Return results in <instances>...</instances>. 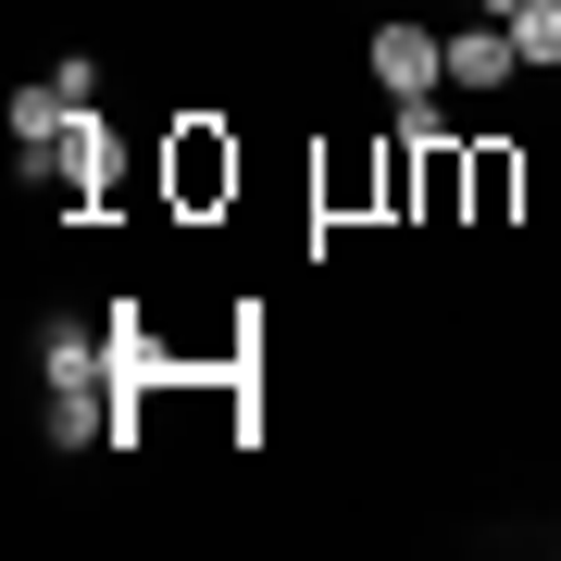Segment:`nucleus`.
Instances as JSON below:
<instances>
[{
	"label": "nucleus",
	"instance_id": "nucleus-5",
	"mask_svg": "<svg viewBox=\"0 0 561 561\" xmlns=\"http://www.w3.org/2000/svg\"><path fill=\"white\" fill-rule=\"evenodd\" d=\"M512 76H524L512 25H449V88L461 101H486V88H512Z\"/></svg>",
	"mask_w": 561,
	"mask_h": 561
},
{
	"label": "nucleus",
	"instance_id": "nucleus-1",
	"mask_svg": "<svg viewBox=\"0 0 561 561\" xmlns=\"http://www.w3.org/2000/svg\"><path fill=\"white\" fill-rule=\"evenodd\" d=\"M113 162H125V125H113L101 101H88V113L50 138V162H38L25 187H62V201H76V225H101V187H113Z\"/></svg>",
	"mask_w": 561,
	"mask_h": 561
},
{
	"label": "nucleus",
	"instance_id": "nucleus-3",
	"mask_svg": "<svg viewBox=\"0 0 561 561\" xmlns=\"http://www.w3.org/2000/svg\"><path fill=\"white\" fill-rule=\"evenodd\" d=\"M238 201V138L225 125H175V213H213Z\"/></svg>",
	"mask_w": 561,
	"mask_h": 561
},
{
	"label": "nucleus",
	"instance_id": "nucleus-2",
	"mask_svg": "<svg viewBox=\"0 0 561 561\" xmlns=\"http://www.w3.org/2000/svg\"><path fill=\"white\" fill-rule=\"evenodd\" d=\"M375 88H387L400 113H424V101L449 88V38H437V25H375Z\"/></svg>",
	"mask_w": 561,
	"mask_h": 561
},
{
	"label": "nucleus",
	"instance_id": "nucleus-6",
	"mask_svg": "<svg viewBox=\"0 0 561 561\" xmlns=\"http://www.w3.org/2000/svg\"><path fill=\"white\" fill-rule=\"evenodd\" d=\"M62 125H76V101H62L50 76H38V88H13V162H25V175L50 162V138H62Z\"/></svg>",
	"mask_w": 561,
	"mask_h": 561
},
{
	"label": "nucleus",
	"instance_id": "nucleus-4",
	"mask_svg": "<svg viewBox=\"0 0 561 561\" xmlns=\"http://www.w3.org/2000/svg\"><path fill=\"white\" fill-rule=\"evenodd\" d=\"M38 375H50V400H113V362L88 324H38Z\"/></svg>",
	"mask_w": 561,
	"mask_h": 561
},
{
	"label": "nucleus",
	"instance_id": "nucleus-9",
	"mask_svg": "<svg viewBox=\"0 0 561 561\" xmlns=\"http://www.w3.org/2000/svg\"><path fill=\"white\" fill-rule=\"evenodd\" d=\"M486 13H512V0H486Z\"/></svg>",
	"mask_w": 561,
	"mask_h": 561
},
{
	"label": "nucleus",
	"instance_id": "nucleus-8",
	"mask_svg": "<svg viewBox=\"0 0 561 561\" xmlns=\"http://www.w3.org/2000/svg\"><path fill=\"white\" fill-rule=\"evenodd\" d=\"M500 25H512V50H524V62H561V0H512Z\"/></svg>",
	"mask_w": 561,
	"mask_h": 561
},
{
	"label": "nucleus",
	"instance_id": "nucleus-7",
	"mask_svg": "<svg viewBox=\"0 0 561 561\" xmlns=\"http://www.w3.org/2000/svg\"><path fill=\"white\" fill-rule=\"evenodd\" d=\"M512 201H524V162L512 150H474V225H512Z\"/></svg>",
	"mask_w": 561,
	"mask_h": 561
}]
</instances>
